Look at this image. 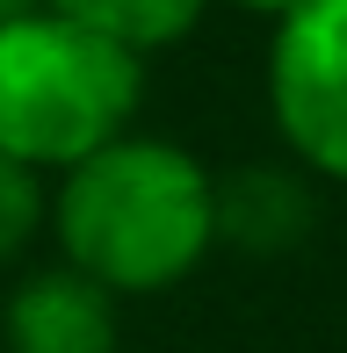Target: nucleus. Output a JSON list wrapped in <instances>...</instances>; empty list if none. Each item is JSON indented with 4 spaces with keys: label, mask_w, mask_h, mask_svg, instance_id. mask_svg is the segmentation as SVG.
<instances>
[{
    "label": "nucleus",
    "mask_w": 347,
    "mask_h": 353,
    "mask_svg": "<svg viewBox=\"0 0 347 353\" xmlns=\"http://www.w3.org/2000/svg\"><path fill=\"white\" fill-rule=\"evenodd\" d=\"M51 231L66 267L109 296H160L217 245V173L160 137H116L58 181Z\"/></svg>",
    "instance_id": "nucleus-1"
},
{
    "label": "nucleus",
    "mask_w": 347,
    "mask_h": 353,
    "mask_svg": "<svg viewBox=\"0 0 347 353\" xmlns=\"http://www.w3.org/2000/svg\"><path fill=\"white\" fill-rule=\"evenodd\" d=\"M145 101V58L37 8L0 29V152L22 166H80L131 137Z\"/></svg>",
    "instance_id": "nucleus-2"
},
{
    "label": "nucleus",
    "mask_w": 347,
    "mask_h": 353,
    "mask_svg": "<svg viewBox=\"0 0 347 353\" xmlns=\"http://www.w3.org/2000/svg\"><path fill=\"white\" fill-rule=\"evenodd\" d=\"M268 108L297 166L347 181V0H297L275 22Z\"/></svg>",
    "instance_id": "nucleus-3"
},
{
    "label": "nucleus",
    "mask_w": 347,
    "mask_h": 353,
    "mask_svg": "<svg viewBox=\"0 0 347 353\" xmlns=\"http://www.w3.org/2000/svg\"><path fill=\"white\" fill-rule=\"evenodd\" d=\"M116 303L80 267H37L0 310L8 353H116Z\"/></svg>",
    "instance_id": "nucleus-4"
},
{
    "label": "nucleus",
    "mask_w": 347,
    "mask_h": 353,
    "mask_svg": "<svg viewBox=\"0 0 347 353\" xmlns=\"http://www.w3.org/2000/svg\"><path fill=\"white\" fill-rule=\"evenodd\" d=\"M319 223V195H311L304 166L282 159H246V166L217 173V245H239L254 260L297 252Z\"/></svg>",
    "instance_id": "nucleus-5"
},
{
    "label": "nucleus",
    "mask_w": 347,
    "mask_h": 353,
    "mask_svg": "<svg viewBox=\"0 0 347 353\" xmlns=\"http://www.w3.org/2000/svg\"><path fill=\"white\" fill-rule=\"evenodd\" d=\"M44 8L145 58V51H167V43H181L188 29L203 22V8H210V0H44Z\"/></svg>",
    "instance_id": "nucleus-6"
},
{
    "label": "nucleus",
    "mask_w": 347,
    "mask_h": 353,
    "mask_svg": "<svg viewBox=\"0 0 347 353\" xmlns=\"http://www.w3.org/2000/svg\"><path fill=\"white\" fill-rule=\"evenodd\" d=\"M44 216H51V195H44V173L0 152V267L29 252V238L44 231Z\"/></svg>",
    "instance_id": "nucleus-7"
},
{
    "label": "nucleus",
    "mask_w": 347,
    "mask_h": 353,
    "mask_svg": "<svg viewBox=\"0 0 347 353\" xmlns=\"http://www.w3.org/2000/svg\"><path fill=\"white\" fill-rule=\"evenodd\" d=\"M37 8H44V0H0V29L22 22V14H37Z\"/></svg>",
    "instance_id": "nucleus-8"
},
{
    "label": "nucleus",
    "mask_w": 347,
    "mask_h": 353,
    "mask_svg": "<svg viewBox=\"0 0 347 353\" xmlns=\"http://www.w3.org/2000/svg\"><path fill=\"white\" fill-rule=\"evenodd\" d=\"M239 8H254V14H275V22H282V14H290L297 0H239Z\"/></svg>",
    "instance_id": "nucleus-9"
}]
</instances>
